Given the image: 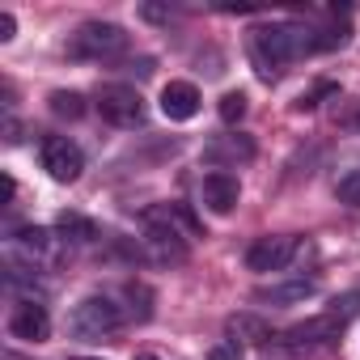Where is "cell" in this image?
Returning <instances> with one entry per match:
<instances>
[{"label":"cell","instance_id":"6da1fadb","mask_svg":"<svg viewBox=\"0 0 360 360\" xmlns=\"http://www.w3.org/2000/svg\"><path fill=\"white\" fill-rule=\"evenodd\" d=\"M326 47H335V39H326L322 30L297 26V22H271V26H259L250 34V56H255L263 77H276L284 64L314 56V51H326Z\"/></svg>","mask_w":360,"mask_h":360},{"label":"cell","instance_id":"7a4b0ae2","mask_svg":"<svg viewBox=\"0 0 360 360\" xmlns=\"http://www.w3.org/2000/svg\"><path fill=\"white\" fill-rule=\"evenodd\" d=\"M5 250H9V263H13V267L34 271V276L60 271L64 259H68V242H64L56 229H43V225H22V229H13L9 242H5Z\"/></svg>","mask_w":360,"mask_h":360},{"label":"cell","instance_id":"3957f363","mask_svg":"<svg viewBox=\"0 0 360 360\" xmlns=\"http://www.w3.org/2000/svg\"><path fill=\"white\" fill-rule=\"evenodd\" d=\"M123 51H127V30L115 26V22H85L68 39V56L72 60H115Z\"/></svg>","mask_w":360,"mask_h":360},{"label":"cell","instance_id":"277c9868","mask_svg":"<svg viewBox=\"0 0 360 360\" xmlns=\"http://www.w3.org/2000/svg\"><path fill=\"white\" fill-rule=\"evenodd\" d=\"M119 326H123V314H119V305L110 297H85L68 314V330L77 339H85V343H98V339L115 335Z\"/></svg>","mask_w":360,"mask_h":360},{"label":"cell","instance_id":"5b68a950","mask_svg":"<svg viewBox=\"0 0 360 360\" xmlns=\"http://www.w3.org/2000/svg\"><path fill=\"white\" fill-rule=\"evenodd\" d=\"M144 246L153 250L157 263H183L187 259V238L178 233V221L169 208H148L144 212Z\"/></svg>","mask_w":360,"mask_h":360},{"label":"cell","instance_id":"8992f818","mask_svg":"<svg viewBox=\"0 0 360 360\" xmlns=\"http://www.w3.org/2000/svg\"><path fill=\"white\" fill-rule=\"evenodd\" d=\"M94 106H98V115L106 119V123H115V127H140L144 123V98H140V89H131V85H102L98 89V98H94Z\"/></svg>","mask_w":360,"mask_h":360},{"label":"cell","instance_id":"52a82bcc","mask_svg":"<svg viewBox=\"0 0 360 360\" xmlns=\"http://www.w3.org/2000/svg\"><path fill=\"white\" fill-rule=\"evenodd\" d=\"M43 169L56 178V183H77L81 169H85V157L68 136H47L43 140Z\"/></svg>","mask_w":360,"mask_h":360},{"label":"cell","instance_id":"ba28073f","mask_svg":"<svg viewBox=\"0 0 360 360\" xmlns=\"http://www.w3.org/2000/svg\"><path fill=\"white\" fill-rule=\"evenodd\" d=\"M200 200H204L208 212L229 217V212L238 208V200H242V187H238V178H233L229 169H208V174L200 178Z\"/></svg>","mask_w":360,"mask_h":360},{"label":"cell","instance_id":"9c48e42d","mask_svg":"<svg viewBox=\"0 0 360 360\" xmlns=\"http://www.w3.org/2000/svg\"><path fill=\"white\" fill-rule=\"evenodd\" d=\"M297 238H288V233H280V238H259L250 250H246V267L250 271H284L288 263H292V255H297Z\"/></svg>","mask_w":360,"mask_h":360},{"label":"cell","instance_id":"30bf717a","mask_svg":"<svg viewBox=\"0 0 360 360\" xmlns=\"http://www.w3.org/2000/svg\"><path fill=\"white\" fill-rule=\"evenodd\" d=\"M9 335L22 339V343H43V339L51 335L47 305H39V301H18L13 314H9Z\"/></svg>","mask_w":360,"mask_h":360},{"label":"cell","instance_id":"8fae6325","mask_svg":"<svg viewBox=\"0 0 360 360\" xmlns=\"http://www.w3.org/2000/svg\"><path fill=\"white\" fill-rule=\"evenodd\" d=\"M225 335H229V343H238V347H246V343H255V347H267V343L276 339L271 322H267V318H259V314H250V309H242V314H229V322H225Z\"/></svg>","mask_w":360,"mask_h":360},{"label":"cell","instance_id":"7c38bea8","mask_svg":"<svg viewBox=\"0 0 360 360\" xmlns=\"http://www.w3.org/2000/svg\"><path fill=\"white\" fill-rule=\"evenodd\" d=\"M161 115L174 119V123H187L200 115V89L191 81H169L161 89Z\"/></svg>","mask_w":360,"mask_h":360},{"label":"cell","instance_id":"4fadbf2b","mask_svg":"<svg viewBox=\"0 0 360 360\" xmlns=\"http://www.w3.org/2000/svg\"><path fill=\"white\" fill-rule=\"evenodd\" d=\"M339 322L330 318V314H314V318H305V322H297V326H288V335L297 339V343H305L309 352H318V347H326L330 339H339Z\"/></svg>","mask_w":360,"mask_h":360},{"label":"cell","instance_id":"5bb4252c","mask_svg":"<svg viewBox=\"0 0 360 360\" xmlns=\"http://www.w3.org/2000/svg\"><path fill=\"white\" fill-rule=\"evenodd\" d=\"M314 292H318L314 280H288V284H267V288H259L255 297H259V301H271V305H301V301H309Z\"/></svg>","mask_w":360,"mask_h":360},{"label":"cell","instance_id":"9a60e30c","mask_svg":"<svg viewBox=\"0 0 360 360\" xmlns=\"http://www.w3.org/2000/svg\"><path fill=\"white\" fill-rule=\"evenodd\" d=\"M56 233H60L64 242H72V246H89V242H98V225H94L89 217H81V212H60Z\"/></svg>","mask_w":360,"mask_h":360},{"label":"cell","instance_id":"2e32d148","mask_svg":"<svg viewBox=\"0 0 360 360\" xmlns=\"http://www.w3.org/2000/svg\"><path fill=\"white\" fill-rule=\"evenodd\" d=\"M263 356H267V360H314V352H309L305 343H297L288 330H284V335H276V339L263 347Z\"/></svg>","mask_w":360,"mask_h":360},{"label":"cell","instance_id":"e0dca14e","mask_svg":"<svg viewBox=\"0 0 360 360\" xmlns=\"http://www.w3.org/2000/svg\"><path fill=\"white\" fill-rule=\"evenodd\" d=\"M322 314H330V318H335L339 326H347V322H352V318L360 314V292L352 288V292H339V297H330V305H326Z\"/></svg>","mask_w":360,"mask_h":360},{"label":"cell","instance_id":"ac0fdd59","mask_svg":"<svg viewBox=\"0 0 360 360\" xmlns=\"http://www.w3.org/2000/svg\"><path fill=\"white\" fill-rule=\"evenodd\" d=\"M51 115H60V119H81V115H85V98L72 94V89H56V94H51Z\"/></svg>","mask_w":360,"mask_h":360},{"label":"cell","instance_id":"d6986e66","mask_svg":"<svg viewBox=\"0 0 360 360\" xmlns=\"http://www.w3.org/2000/svg\"><path fill=\"white\" fill-rule=\"evenodd\" d=\"M208 157H233V161H250V157H255V144H250L246 136H238V140H229V144H212V148H208Z\"/></svg>","mask_w":360,"mask_h":360},{"label":"cell","instance_id":"ffe728a7","mask_svg":"<svg viewBox=\"0 0 360 360\" xmlns=\"http://www.w3.org/2000/svg\"><path fill=\"white\" fill-rule=\"evenodd\" d=\"M242 115H246V94H225L221 98V119L225 123H242Z\"/></svg>","mask_w":360,"mask_h":360},{"label":"cell","instance_id":"44dd1931","mask_svg":"<svg viewBox=\"0 0 360 360\" xmlns=\"http://www.w3.org/2000/svg\"><path fill=\"white\" fill-rule=\"evenodd\" d=\"M339 200L347 208H360V169H352L347 178H339Z\"/></svg>","mask_w":360,"mask_h":360},{"label":"cell","instance_id":"7402d4cb","mask_svg":"<svg viewBox=\"0 0 360 360\" xmlns=\"http://www.w3.org/2000/svg\"><path fill=\"white\" fill-rule=\"evenodd\" d=\"M208 360H242V347L229 343V339H225V343H212V347H208Z\"/></svg>","mask_w":360,"mask_h":360},{"label":"cell","instance_id":"603a6c76","mask_svg":"<svg viewBox=\"0 0 360 360\" xmlns=\"http://www.w3.org/2000/svg\"><path fill=\"white\" fill-rule=\"evenodd\" d=\"M5 144H22V123L13 115H5Z\"/></svg>","mask_w":360,"mask_h":360},{"label":"cell","instance_id":"cb8c5ba5","mask_svg":"<svg viewBox=\"0 0 360 360\" xmlns=\"http://www.w3.org/2000/svg\"><path fill=\"white\" fill-rule=\"evenodd\" d=\"M13 30H18V18H13V13H0V43H9Z\"/></svg>","mask_w":360,"mask_h":360},{"label":"cell","instance_id":"d4e9b609","mask_svg":"<svg viewBox=\"0 0 360 360\" xmlns=\"http://www.w3.org/2000/svg\"><path fill=\"white\" fill-rule=\"evenodd\" d=\"M131 360H161V356H153V352H140V356H131Z\"/></svg>","mask_w":360,"mask_h":360},{"label":"cell","instance_id":"484cf974","mask_svg":"<svg viewBox=\"0 0 360 360\" xmlns=\"http://www.w3.org/2000/svg\"><path fill=\"white\" fill-rule=\"evenodd\" d=\"M68 360H98V356H68Z\"/></svg>","mask_w":360,"mask_h":360}]
</instances>
